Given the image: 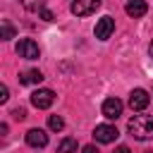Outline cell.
Here are the masks:
<instances>
[{"mask_svg": "<svg viewBox=\"0 0 153 153\" xmlns=\"http://www.w3.org/2000/svg\"><path fill=\"white\" fill-rule=\"evenodd\" d=\"M127 131L139 141L153 139V117L151 115H134L129 120V124H127Z\"/></svg>", "mask_w": 153, "mask_h": 153, "instance_id": "obj_1", "label": "cell"}, {"mask_svg": "<svg viewBox=\"0 0 153 153\" xmlns=\"http://www.w3.org/2000/svg\"><path fill=\"white\" fill-rule=\"evenodd\" d=\"M53 103H55V93L50 88H38V91L31 93V105L38 108V110H48Z\"/></svg>", "mask_w": 153, "mask_h": 153, "instance_id": "obj_2", "label": "cell"}, {"mask_svg": "<svg viewBox=\"0 0 153 153\" xmlns=\"http://www.w3.org/2000/svg\"><path fill=\"white\" fill-rule=\"evenodd\" d=\"M17 55L24 57V60H38V55H41L38 43L31 41V38H22V41L17 43Z\"/></svg>", "mask_w": 153, "mask_h": 153, "instance_id": "obj_3", "label": "cell"}, {"mask_svg": "<svg viewBox=\"0 0 153 153\" xmlns=\"http://www.w3.org/2000/svg\"><path fill=\"white\" fill-rule=\"evenodd\" d=\"M98 7H100V0H74L69 10H72L74 17H88V14H93Z\"/></svg>", "mask_w": 153, "mask_h": 153, "instance_id": "obj_4", "label": "cell"}, {"mask_svg": "<svg viewBox=\"0 0 153 153\" xmlns=\"http://www.w3.org/2000/svg\"><path fill=\"white\" fill-rule=\"evenodd\" d=\"M115 31V19L112 17H100L96 22V38L98 41H108Z\"/></svg>", "mask_w": 153, "mask_h": 153, "instance_id": "obj_5", "label": "cell"}, {"mask_svg": "<svg viewBox=\"0 0 153 153\" xmlns=\"http://www.w3.org/2000/svg\"><path fill=\"white\" fill-rule=\"evenodd\" d=\"M93 136H96L98 143H112V141L120 136V131H117L112 124H98L96 131H93Z\"/></svg>", "mask_w": 153, "mask_h": 153, "instance_id": "obj_6", "label": "cell"}, {"mask_svg": "<svg viewBox=\"0 0 153 153\" xmlns=\"http://www.w3.org/2000/svg\"><path fill=\"white\" fill-rule=\"evenodd\" d=\"M148 103H151L148 91H143V88H134V91L129 93V108H131V110H146Z\"/></svg>", "mask_w": 153, "mask_h": 153, "instance_id": "obj_7", "label": "cell"}, {"mask_svg": "<svg viewBox=\"0 0 153 153\" xmlns=\"http://www.w3.org/2000/svg\"><path fill=\"white\" fill-rule=\"evenodd\" d=\"M122 108H124V105H122L120 98H105L100 110H103V115H105L108 120H117V117L122 115Z\"/></svg>", "mask_w": 153, "mask_h": 153, "instance_id": "obj_8", "label": "cell"}, {"mask_svg": "<svg viewBox=\"0 0 153 153\" xmlns=\"http://www.w3.org/2000/svg\"><path fill=\"white\" fill-rule=\"evenodd\" d=\"M26 143H29L31 148H43V146L48 143V134H45L43 129H29V131H26Z\"/></svg>", "mask_w": 153, "mask_h": 153, "instance_id": "obj_9", "label": "cell"}, {"mask_svg": "<svg viewBox=\"0 0 153 153\" xmlns=\"http://www.w3.org/2000/svg\"><path fill=\"white\" fill-rule=\"evenodd\" d=\"M124 12H127L129 17H134V19H139V17H143V14L148 12V5H146L143 0H129V2L124 5Z\"/></svg>", "mask_w": 153, "mask_h": 153, "instance_id": "obj_10", "label": "cell"}, {"mask_svg": "<svg viewBox=\"0 0 153 153\" xmlns=\"http://www.w3.org/2000/svg\"><path fill=\"white\" fill-rule=\"evenodd\" d=\"M43 81V74L38 72V69H29V72H22L19 74V84H24V86H29V84H41Z\"/></svg>", "mask_w": 153, "mask_h": 153, "instance_id": "obj_11", "label": "cell"}, {"mask_svg": "<svg viewBox=\"0 0 153 153\" xmlns=\"http://www.w3.org/2000/svg\"><path fill=\"white\" fill-rule=\"evenodd\" d=\"M57 153H76V139H72V136L62 139L57 146Z\"/></svg>", "mask_w": 153, "mask_h": 153, "instance_id": "obj_12", "label": "cell"}, {"mask_svg": "<svg viewBox=\"0 0 153 153\" xmlns=\"http://www.w3.org/2000/svg\"><path fill=\"white\" fill-rule=\"evenodd\" d=\"M26 12H41L45 7V0H19Z\"/></svg>", "mask_w": 153, "mask_h": 153, "instance_id": "obj_13", "label": "cell"}, {"mask_svg": "<svg viewBox=\"0 0 153 153\" xmlns=\"http://www.w3.org/2000/svg\"><path fill=\"white\" fill-rule=\"evenodd\" d=\"M48 127H50L53 131H62V129H65V120H62L60 115H50V117H48Z\"/></svg>", "mask_w": 153, "mask_h": 153, "instance_id": "obj_14", "label": "cell"}, {"mask_svg": "<svg viewBox=\"0 0 153 153\" xmlns=\"http://www.w3.org/2000/svg\"><path fill=\"white\" fill-rule=\"evenodd\" d=\"M0 26H2V33H0V38H2V41H10V38H14V26H12L7 19H2V24H0Z\"/></svg>", "mask_w": 153, "mask_h": 153, "instance_id": "obj_15", "label": "cell"}, {"mask_svg": "<svg viewBox=\"0 0 153 153\" xmlns=\"http://www.w3.org/2000/svg\"><path fill=\"white\" fill-rule=\"evenodd\" d=\"M38 14H41V19H43V22H55V14H53L50 10H45V7H43Z\"/></svg>", "mask_w": 153, "mask_h": 153, "instance_id": "obj_16", "label": "cell"}, {"mask_svg": "<svg viewBox=\"0 0 153 153\" xmlns=\"http://www.w3.org/2000/svg\"><path fill=\"white\" fill-rule=\"evenodd\" d=\"M12 117H14V120H24V117H26V110H24V108H14V110H12Z\"/></svg>", "mask_w": 153, "mask_h": 153, "instance_id": "obj_17", "label": "cell"}, {"mask_svg": "<svg viewBox=\"0 0 153 153\" xmlns=\"http://www.w3.org/2000/svg\"><path fill=\"white\" fill-rule=\"evenodd\" d=\"M7 93H10V91H7V86H5V84H2V86H0V103H5V100H7V98H10V96H7Z\"/></svg>", "mask_w": 153, "mask_h": 153, "instance_id": "obj_18", "label": "cell"}, {"mask_svg": "<svg viewBox=\"0 0 153 153\" xmlns=\"http://www.w3.org/2000/svg\"><path fill=\"white\" fill-rule=\"evenodd\" d=\"M81 153H100V151H98L93 143H88V146H84V148H81Z\"/></svg>", "mask_w": 153, "mask_h": 153, "instance_id": "obj_19", "label": "cell"}, {"mask_svg": "<svg viewBox=\"0 0 153 153\" xmlns=\"http://www.w3.org/2000/svg\"><path fill=\"white\" fill-rule=\"evenodd\" d=\"M115 153H131V151H129L127 146H117V148H115Z\"/></svg>", "mask_w": 153, "mask_h": 153, "instance_id": "obj_20", "label": "cell"}, {"mask_svg": "<svg viewBox=\"0 0 153 153\" xmlns=\"http://www.w3.org/2000/svg\"><path fill=\"white\" fill-rule=\"evenodd\" d=\"M148 53H151V57H153V41H151V48H148Z\"/></svg>", "mask_w": 153, "mask_h": 153, "instance_id": "obj_21", "label": "cell"}]
</instances>
